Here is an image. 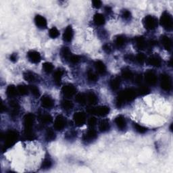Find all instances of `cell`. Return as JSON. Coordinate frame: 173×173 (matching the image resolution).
<instances>
[{
	"label": "cell",
	"instance_id": "cell-1",
	"mask_svg": "<svg viewBox=\"0 0 173 173\" xmlns=\"http://www.w3.org/2000/svg\"><path fill=\"white\" fill-rule=\"evenodd\" d=\"M34 121L35 116L33 114H27L25 115L24 118V136L27 140H34L36 138L35 134L33 131Z\"/></svg>",
	"mask_w": 173,
	"mask_h": 173
},
{
	"label": "cell",
	"instance_id": "cell-2",
	"mask_svg": "<svg viewBox=\"0 0 173 173\" xmlns=\"http://www.w3.org/2000/svg\"><path fill=\"white\" fill-rule=\"evenodd\" d=\"M4 139V147L6 149L13 146L16 143L18 139V133L17 131H14V130H10L5 135Z\"/></svg>",
	"mask_w": 173,
	"mask_h": 173
},
{
	"label": "cell",
	"instance_id": "cell-3",
	"mask_svg": "<svg viewBox=\"0 0 173 173\" xmlns=\"http://www.w3.org/2000/svg\"><path fill=\"white\" fill-rule=\"evenodd\" d=\"M160 24L167 30H171L172 29V17L169 12L166 11L162 13L160 18Z\"/></svg>",
	"mask_w": 173,
	"mask_h": 173
},
{
	"label": "cell",
	"instance_id": "cell-4",
	"mask_svg": "<svg viewBox=\"0 0 173 173\" xmlns=\"http://www.w3.org/2000/svg\"><path fill=\"white\" fill-rule=\"evenodd\" d=\"M143 24L144 27L147 30H152L156 29L157 27L158 21H157V19L155 16L148 15V16L144 18L143 20Z\"/></svg>",
	"mask_w": 173,
	"mask_h": 173
},
{
	"label": "cell",
	"instance_id": "cell-5",
	"mask_svg": "<svg viewBox=\"0 0 173 173\" xmlns=\"http://www.w3.org/2000/svg\"><path fill=\"white\" fill-rule=\"evenodd\" d=\"M122 96V98H123L124 101H133L134 99H135L137 94V89H135L133 88H128L124 89V91H121L119 93Z\"/></svg>",
	"mask_w": 173,
	"mask_h": 173
},
{
	"label": "cell",
	"instance_id": "cell-6",
	"mask_svg": "<svg viewBox=\"0 0 173 173\" xmlns=\"http://www.w3.org/2000/svg\"><path fill=\"white\" fill-rule=\"evenodd\" d=\"M87 112L91 114H95V115L104 116H106L110 112V108L108 106H100L95 108H90L87 110Z\"/></svg>",
	"mask_w": 173,
	"mask_h": 173
},
{
	"label": "cell",
	"instance_id": "cell-7",
	"mask_svg": "<svg viewBox=\"0 0 173 173\" xmlns=\"http://www.w3.org/2000/svg\"><path fill=\"white\" fill-rule=\"evenodd\" d=\"M160 85L162 89L169 91L172 89V81L169 75L166 74H163L161 75L160 78Z\"/></svg>",
	"mask_w": 173,
	"mask_h": 173
},
{
	"label": "cell",
	"instance_id": "cell-8",
	"mask_svg": "<svg viewBox=\"0 0 173 173\" xmlns=\"http://www.w3.org/2000/svg\"><path fill=\"white\" fill-rule=\"evenodd\" d=\"M73 120L76 126L81 127L85 124L86 122V116L85 113L82 112H77L73 116Z\"/></svg>",
	"mask_w": 173,
	"mask_h": 173
},
{
	"label": "cell",
	"instance_id": "cell-9",
	"mask_svg": "<svg viewBox=\"0 0 173 173\" xmlns=\"http://www.w3.org/2000/svg\"><path fill=\"white\" fill-rule=\"evenodd\" d=\"M157 76L152 70L147 71L145 74V81L149 85H155L157 83Z\"/></svg>",
	"mask_w": 173,
	"mask_h": 173
},
{
	"label": "cell",
	"instance_id": "cell-10",
	"mask_svg": "<svg viewBox=\"0 0 173 173\" xmlns=\"http://www.w3.org/2000/svg\"><path fill=\"white\" fill-rule=\"evenodd\" d=\"M67 124V120L62 115H58L55 119L54 129L57 131H62Z\"/></svg>",
	"mask_w": 173,
	"mask_h": 173
},
{
	"label": "cell",
	"instance_id": "cell-11",
	"mask_svg": "<svg viewBox=\"0 0 173 173\" xmlns=\"http://www.w3.org/2000/svg\"><path fill=\"white\" fill-rule=\"evenodd\" d=\"M77 89L72 85H67L64 86L62 89V92L63 95L67 98H72L76 93Z\"/></svg>",
	"mask_w": 173,
	"mask_h": 173
},
{
	"label": "cell",
	"instance_id": "cell-12",
	"mask_svg": "<svg viewBox=\"0 0 173 173\" xmlns=\"http://www.w3.org/2000/svg\"><path fill=\"white\" fill-rule=\"evenodd\" d=\"M97 137H98V134H97L96 131L91 128L84 135L83 141L85 142L86 143H89L96 139Z\"/></svg>",
	"mask_w": 173,
	"mask_h": 173
},
{
	"label": "cell",
	"instance_id": "cell-13",
	"mask_svg": "<svg viewBox=\"0 0 173 173\" xmlns=\"http://www.w3.org/2000/svg\"><path fill=\"white\" fill-rule=\"evenodd\" d=\"M135 47L139 50H143L147 47V43L143 37H137L133 39Z\"/></svg>",
	"mask_w": 173,
	"mask_h": 173
},
{
	"label": "cell",
	"instance_id": "cell-14",
	"mask_svg": "<svg viewBox=\"0 0 173 173\" xmlns=\"http://www.w3.org/2000/svg\"><path fill=\"white\" fill-rule=\"evenodd\" d=\"M41 103L42 107L47 109L52 108L54 106V101L53 99L47 95H45L42 97L41 99Z\"/></svg>",
	"mask_w": 173,
	"mask_h": 173
},
{
	"label": "cell",
	"instance_id": "cell-15",
	"mask_svg": "<svg viewBox=\"0 0 173 173\" xmlns=\"http://www.w3.org/2000/svg\"><path fill=\"white\" fill-rule=\"evenodd\" d=\"M27 57L30 62L33 64H38L41 60V56L40 53L33 50L29 51L27 53Z\"/></svg>",
	"mask_w": 173,
	"mask_h": 173
},
{
	"label": "cell",
	"instance_id": "cell-16",
	"mask_svg": "<svg viewBox=\"0 0 173 173\" xmlns=\"http://www.w3.org/2000/svg\"><path fill=\"white\" fill-rule=\"evenodd\" d=\"M74 36V31L71 26H68L63 34V39L66 42H70Z\"/></svg>",
	"mask_w": 173,
	"mask_h": 173
},
{
	"label": "cell",
	"instance_id": "cell-17",
	"mask_svg": "<svg viewBox=\"0 0 173 173\" xmlns=\"http://www.w3.org/2000/svg\"><path fill=\"white\" fill-rule=\"evenodd\" d=\"M147 63L152 67H159L162 64V59L159 55H154L149 58V59L147 60Z\"/></svg>",
	"mask_w": 173,
	"mask_h": 173
},
{
	"label": "cell",
	"instance_id": "cell-18",
	"mask_svg": "<svg viewBox=\"0 0 173 173\" xmlns=\"http://www.w3.org/2000/svg\"><path fill=\"white\" fill-rule=\"evenodd\" d=\"M35 22L37 27L40 29H45L47 27V20L41 15H36L35 17Z\"/></svg>",
	"mask_w": 173,
	"mask_h": 173
},
{
	"label": "cell",
	"instance_id": "cell-19",
	"mask_svg": "<svg viewBox=\"0 0 173 173\" xmlns=\"http://www.w3.org/2000/svg\"><path fill=\"white\" fill-rule=\"evenodd\" d=\"M114 122H115V124L119 129L123 130L126 128V122L123 115H118V116H116Z\"/></svg>",
	"mask_w": 173,
	"mask_h": 173
},
{
	"label": "cell",
	"instance_id": "cell-20",
	"mask_svg": "<svg viewBox=\"0 0 173 173\" xmlns=\"http://www.w3.org/2000/svg\"><path fill=\"white\" fill-rule=\"evenodd\" d=\"M95 67L96 70L98 71V72L100 75H105L107 72L106 67L103 62H101L100 60H98L95 62Z\"/></svg>",
	"mask_w": 173,
	"mask_h": 173
},
{
	"label": "cell",
	"instance_id": "cell-21",
	"mask_svg": "<svg viewBox=\"0 0 173 173\" xmlns=\"http://www.w3.org/2000/svg\"><path fill=\"white\" fill-rule=\"evenodd\" d=\"M64 71L62 69H58L56 70L53 73V81L55 83V85H60L61 84V80H62V77L63 76Z\"/></svg>",
	"mask_w": 173,
	"mask_h": 173
},
{
	"label": "cell",
	"instance_id": "cell-22",
	"mask_svg": "<svg viewBox=\"0 0 173 173\" xmlns=\"http://www.w3.org/2000/svg\"><path fill=\"white\" fill-rule=\"evenodd\" d=\"M93 22L97 26H102L105 24V18L101 14L97 13L93 16Z\"/></svg>",
	"mask_w": 173,
	"mask_h": 173
},
{
	"label": "cell",
	"instance_id": "cell-23",
	"mask_svg": "<svg viewBox=\"0 0 173 173\" xmlns=\"http://www.w3.org/2000/svg\"><path fill=\"white\" fill-rule=\"evenodd\" d=\"M161 42L163 45L164 47L167 51H170L172 48V41L169 37L166 36V35H163L161 37Z\"/></svg>",
	"mask_w": 173,
	"mask_h": 173
},
{
	"label": "cell",
	"instance_id": "cell-24",
	"mask_svg": "<svg viewBox=\"0 0 173 173\" xmlns=\"http://www.w3.org/2000/svg\"><path fill=\"white\" fill-rule=\"evenodd\" d=\"M110 129V122L108 120H102L100 123V125H99V129L101 132H103V133H105V132L108 131Z\"/></svg>",
	"mask_w": 173,
	"mask_h": 173
},
{
	"label": "cell",
	"instance_id": "cell-25",
	"mask_svg": "<svg viewBox=\"0 0 173 173\" xmlns=\"http://www.w3.org/2000/svg\"><path fill=\"white\" fill-rule=\"evenodd\" d=\"M126 43V38L124 35H118L115 39V45L117 47H123Z\"/></svg>",
	"mask_w": 173,
	"mask_h": 173
},
{
	"label": "cell",
	"instance_id": "cell-26",
	"mask_svg": "<svg viewBox=\"0 0 173 173\" xmlns=\"http://www.w3.org/2000/svg\"><path fill=\"white\" fill-rule=\"evenodd\" d=\"M18 90L16 88V86L13 85H10L7 86V89H6V94L10 98H14L15 96L17 95L18 94Z\"/></svg>",
	"mask_w": 173,
	"mask_h": 173
},
{
	"label": "cell",
	"instance_id": "cell-27",
	"mask_svg": "<svg viewBox=\"0 0 173 173\" xmlns=\"http://www.w3.org/2000/svg\"><path fill=\"white\" fill-rule=\"evenodd\" d=\"M110 85L113 91H116L119 89L121 85V79L119 77H115L110 81Z\"/></svg>",
	"mask_w": 173,
	"mask_h": 173
},
{
	"label": "cell",
	"instance_id": "cell-28",
	"mask_svg": "<svg viewBox=\"0 0 173 173\" xmlns=\"http://www.w3.org/2000/svg\"><path fill=\"white\" fill-rule=\"evenodd\" d=\"M122 76L126 80H131L134 77L133 73L129 68H124L122 70Z\"/></svg>",
	"mask_w": 173,
	"mask_h": 173
},
{
	"label": "cell",
	"instance_id": "cell-29",
	"mask_svg": "<svg viewBox=\"0 0 173 173\" xmlns=\"http://www.w3.org/2000/svg\"><path fill=\"white\" fill-rule=\"evenodd\" d=\"M86 100H87L88 102L91 105H94V104H96L98 101V98L95 93L93 92L89 93L86 96Z\"/></svg>",
	"mask_w": 173,
	"mask_h": 173
},
{
	"label": "cell",
	"instance_id": "cell-30",
	"mask_svg": "<svg viewBox=\"0 0 173 173\" xmlns=\"http://www.w3.org/2000/svg\"><path fill=\"white\" fill-rule=\"evenodd\" d=\"M55 133L52 129H47L45 133V139L47 141H52L55 139Z\"/></svg>",
	"mask_w": 173,
	"mask_h": 173
},
{
	"label": "cell",
	"instance_id": "cell-31",
	"mask_svg": "<svg viewBox=\"0 0 173 173\" xmlns=\"http://www.w3.org/2000/svg\"><path fill=\"white\" fill-rule=\"evenodd\" d=\"M61 106H62V108L65 110H70L73 108L74 104L72 101L68 100H64L62 101L61 103Z\"/></svg>",
	"mask_w": 173,
	"mask_h": 173
},
{
	"label": "cell",
	"instance_id": "cell-32",
	"mask_svg": "<svg viewBox=\"0 0 173 173\" xmlns=\"http://www.w3.org/2000/svg\"><path fill=\"white\" fill-rule=\"evenodd\" d=\"M137 94L140 95H146L147 94L149 93L150 90L149 87H147V86L142 85L139 87L138 89H137Z\"/></svg>",
	"mask_w": 173,
	"mask_h": 173
},
{
	"label": "cell",
	"instance_id": "cell-33",
	"mask_svg": "<svg viewBox=\"0 0 173 173\" xmlns=\"http://www.w3.org/2000/svg\"><path fill=\"white\" fill-rule=\"evenodd\" d=\"M40 121L43 124H48L52 123L53 121L52 116L49 114H43V115L40 117Z\"/></svg>",
	"mask_w": 173,
	"mask_h": 173
},
{
	"label": "cell",
	"instance_id": "cell-34",
	"mask_svg": "<svg viewBox=\"0 0 173 173\" xmlns=\"http://www.w3.org/2000/svg\"><path fill=\"white\" fill-rule=\"evenodd\" d=\"M133 126L134 127L135 130L137 133H139L140 134H143L145 133H146L147 131V129L146 128V127L140 125V124H137L136 123H133Z\"/></svg>",
	"mask_w": 173,
	"mask_h": 173
},
{
	"label": "cell",
	"instance_id": "cell-35",
	"mask_svg": "<svg viewBox=\"0 0 173 173\" xmlns=\"http://www.w3.org/2000/svg\"><path fill=\"white\" fill-rule=\"evenodd\" d=\"M61 55H62V56L64 59L69 60L70 57L72 54L71 53V52L69 50V48L65 47H63L62 51H61Z\"/></svg>",
	"mask_w": 173,
	"mask_h": 173
},
{
	"label": "cell",
	"instance_id": "cell-36",
	"mask_svg": "<svg viewBox=\"0 0 173 173\" xmlns=\"http://www.w3.org/2000/svg\"><path fill=\"white\" fill-rule=\"evenodd\" d=\"M54 67L52 63L50 62H45L43 64V70H44L45 72L50 73L53 70Z\"/></svg>",
	"mask_w": 173,
	"mask_h": 173
},
{
	"label": "cell",
	"instance_id": "cell-37",
	"mask_svg": "<svg viewBox=\"0 0 173 173\" xmlns=\"http://www.w3.org/2000/svg\"><path fill=\"white\" fill-rule=\"evenodd\" d=\"M76 101L79 104L84 105L86 101V97L83 93H78L77 96H76Z\"/></svg>",
	"mask_w": 173,
	"mask_h": 173
},
{
	"label": "cell",
	"instance_id": "cell-38",
	"mask_svg": "<svg viewBox=\"0 0 173 173\" xmlns=\"http://www.w3.org/2000/svg\"><path fill=\"white\" fill-rule=\"evenodd\" d=\"M23 77L24 80L28 81V82H33L35 79L33 74L31 72H29V71H27L23 74Z\"/></svg>",
	"mask_w": 173,
	"mask_h": 173
},
{
	"label": "cell",
	"instance_id": "cell-39",
	"mask_svg": "<svg viewBox=\"0 0 173 173\" xmlns=\"http://www.w3.org/2000/svg\"><path fill=\"white\" fill-rule=\"evenodd\" d=\"M17 90H18V93L21 95H27L28 91H29V89H28L27 86L24 85H20L18 86Z\"/></svg>",
	"mask_w": 173,
	"mask_h": 173
},
{
	"label": "cell",
	"instance_id": "cell-40",
	"mask_svg": "<svg viewBox=\"0 0 173 173\" xmlns=\"http://www.w3.org/2000/svg\"><path fill=\"white\" fill-rule=\"evenodd\" d=\"M87 78H88V80L91 81V82H96V81L98 79V77L96 74L95 72H93L91 70H88Z\"/></svg>",
	"mask_w": 173,
	"mask_h": 173
},
{
	"label": "cell",
	"instance_id": "cell-41",
	"mask_svg": "<svg viewBox=\"0 0 173 173\" xmlns=\"http://www.w3.org/2000/svg\"><path fill=\"white\" fill-rule=\"evenodd\" d=\"M135 60L139 64H143L145 62H146V55L143 53H139L135 58Z\"/></svg>",
	"mask_w": 173,
	"mask_h": 173
},
{
	"label": "cell",
	"instance_id": "cell-42",
	"mask_svg": "<svg viewBox=\"0 0 173 173\" xmlns=\"http://www.w3.org/2000/svg\"><path fill=\"white\" fill-rule=\"evenodd\" d=\"M49 35L51 38H52V39H55V38L58 37L60 35V32L59 30L57 29V28L53 27L50 30Z\"/></svg>",
	"mask_w": 173,
	"mask_h": 173
},
{
	"label": "cell",
	"instance_id": "cell-43",
	"mask_svg": "<svg viewBox=\"0 0 173 173\" xmlns=\"http://www.w3.org/2000/svg\"><path fill=\"white\" fill-rule=\"evenodd\" d=\"M52 162L51 161V160L49 158H45L43 160L42 164H41V169L43 170H46L50 169L52 166Z\"/></svg>",
	"mask_w": 173,
	"mask_h": 173
},
{
	"label": "cell",
	"instance_id": "cell-44",
	"mask_svg": "<svg viewBox=\"0 0 173 173\" xmlns=\"http://www.w3.org/2000/svg\"><path fill=\"white\" fill-rule=\"evenodd\" d=\"M30 91H31V93L36 98H38L40 95V92H39V89L37 88V86L35 85H30L29 87Z\"/></svg>",
	"mask_w": 173,
	"mask_h": 173
},
{
	"label": "cell",
	"instance_id": "cell-45",
	"mask_svg": "<svg viewBox=\"0 0 173 173\" xmlns=\"http://www.w3.org/2000/svg\"><path fill=\"white\" fill-rule=\"evenodd\" d=\"M81 60L80 56L77 55H72L69 58V61L72 64H77Z\"/></svg>",
	"mask_w": 173,
	"mask_h": 173
},
{
	"label": "cell",
	"instance_id": "cell-46",
	"mask_svg": "<svg viewBox=\"0 0 173 173\" xmlns=\"http://www.w3.org/2000/svg\"><path fill=\"white\" fill-rule=\"evenodd\" d=\"M122 17H123L124 20H129L131 18V13L129 11V10H123V13H122Z\"/></svg>",
	"mask_w": 173,
	"mask_h": 173
},
{
	"label": "cell",
	"instance_id": "cell-47",
	"mask_svg": "<svg viewBox=\"0 0 173 173\" xmlns=\"http://www.w3.org/2000/svg\"><path fill=\"white\" fill-rule=\"evenodd\" d=\"M97 124V120L94 117H91V118H89V120L88 121V124L91 128H93V127L95 126Z\"/></svg>",
	"mask_w": 173,
	"mask_h": 173
},
{
	"label": "cell",
	"instance_id": "cell-48",
	"mask_svg": "<svg viewBox=\"0 0 173 173\" xmlns=\"http://www.w3.org/2000/svg\"><path fill=\"white\" fill-rule=\"evenodd\" d=\"M101 4H102V3L100 0H94V1H92V5L94 8L99 9L100 7H101Z\"/></svg>",
	"mask_w": 173,
	"mask_h": 173
},
{
	"label": "cell",
	"instance_id": "cell-49",
	"mask_svg": "<svg viewBox=\"0 0 173 173\" xmlns=\"http://www.w3.org/2000/svg\"><path fill=\"white\" fill-rule=\"evenodd\" d=\"M103 50L104 52L107 53H110L112 52V47L110 45L108 44V43H106V44H104L103 45Z\"/></svg>",
	"mask_w": 173,
	"mask_h": 173
},
{
	"label": "cell",
	"instance_id": "cell-50",
	"mask_svg": "<svg viewBox=\"0 0 173 173\" xmlns=\"http://www.w3.org/2000/svg\"><path fill=\"white\" fill-rule=\"evenodd\" d=\"M77 137V133H76V132L70 131L67 134V135H66V138L68 139H72L75 138V137Z\"/></svg>",
	"mask_w": 173,
	"mask_h": 173
},
{
	"label": "cell",
	"instance_id": "cell-51",
	"mask_svg": "<svg viewBox=\"0 0 173 173\" xmlns=\"http://www.w3.org/2000/svg\"><path fill=\"white\" fill-rule=\"evenodd\" d=\"M142 80H143V78H142L141 75H136L135 78V82L138 84H141Z\"/></svg>",
	"mask_w": 173,
	"mask_h": 173
},
{
	"label": "cell",
	"instance_id": "cell-52",
	"mask_svg": "<svg viewBox=\"0 0 173 173\" xmlns=\"http://www.w3.org/2000/svg\"><path fill=\"white\" fill-rule=\"evenodd\" d=\"M10 60L12 61V62H16L17 59H18L17 53H13V54H12L11 55H10Z\"/></svg>",
	"mask_w": 173,
	"mask_h": 173
},
{
	"label": "cell",
	"instance_id": "cell-53",
	"mask_svg": "<svg viewBox=\"0 0 173 173\" xmlns=\"http://www.w3.org/2000/svg\"><path fill=\"white\" fill-rule=\"evenodd\" d=\"M105 10L107 12H108V13H110V12H112V8L110 7V6H106L105 7Z\"/></svg>",
	"mask_w": 173,
	"mask_h": 173
},
{
	"label": "cell",
	"instance_id": "cell-54",
	"mask_svg": "<svg viewBox=\"0 0 173 173\" xmlns=\"http://www.w3.org/2000/svg\"><path fill=\"white\" fill-rule=\"evenodd\" d=\"M4 110H6V107H4V104H1V112H4Z\"/></svg>",
	"mask_w": 173,
	"mask_h": 173
}]
</instances>
